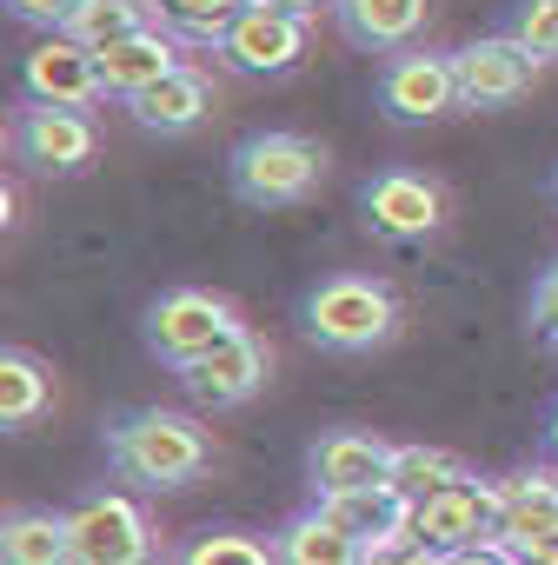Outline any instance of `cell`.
Instances as JSON below:
<instances>
[{"mask_svg": "<svg viewBox=\"0 0 558 565\" xmlns=\"http://www.w3.org/2000/svg\"><path fill=\"white\" fill-rule=\"evenodd\" d=\"M100 446H107V466L140 492H186L213 466V433L200 426V406L193 413H180V406L114 413Z\"/></svg>", "mask_w": 558, "mask_h": 565, "instance_id": "1", "label": "cell"}, {"mask_svg": "<svg viewBox=\"0 0 558 565\" xmlns=\"http://www.w3.org/2000/svg\"><path fill=\"white\" fill-rule=\"evenodd\" d=\"M399 327H406V307L373 273H326V279H313V287L300 294V333L320 353L360 360V353L393 347Z\"/></svg>", "mask_w": 558, "mask_h": 565, "instance_id": "2", "label": "cell"}, {"mask_svg": "<svg viewBox=\"0 0 558 565\" xmlns=\"http://www.w3.org/2000/svg\"><path fill=\"white\" fill-rule=\"evenodd\" d=\"M326 167H333V153H326L313 134L266 127V134H246V140L226 153V186H233L239 206L279 213V206H307V200L326 186Z\"/></svg>", "mask_w": 558, "mask_h": 565, "instance_id": "3", "label": "cell"}, {"mask_svg": "<svg viewBox=\"0 0 558 565\" xmlns=\"http://www.w3.org/2000/svg\"><path fill=\"white\" fill-rule=\"evenodd\" d=\"M412 558H518L498 532V479H452L412 505Z\"/></svg>", "mask_w": 558, "mask_h": 565, "instance_id": "4", "label": "cell"}, {"mask_svg": "<svg viewBox=\"0 0 558 565\" xmlns=\"http://www.w3.org/2000/svg\"><path fill=\"white\" fill-rule=\"evenodd\" d=\"M8 153L28 173L74 180V173H87L100 160V127H94L87 107H54V100L21 94V107L8 114Z\"/></svg>", "mask_w": 558, "mask_h": 565, "instance_id": "5", "label": "cell"}, {"mask_svg": "<svg viewBox=\"0 0 558 565\" xmlns=\"http://www.w3.org/2000/svg\"><path fill=\"white\" fill-rule=\"evenodd\" d=\"M246 320H239V307L226 300V294H206V287H173V294H160L147 313H140V347L167 366V373H180L186 360H200V353H213L219 340H233Z\"/></svg>", "mask_w": 558, "mask_h": 565, "instance_id": "6", "label": "cell"}, {"mask_svg": "<svg viewBox=\"0 0 558 565\" xmlns=\"http://www.w3.org/2000/svg\"><path fill=\"white\" fill-rule=\"evenodd\" d=\"M307 47H313V21L307 14H279V8L246 0L239 21L213 41V61L226 74H246V81H279V74L307 67Z\"/></svg>", "mask_w": 558, "mask_h": 565, "instance_id": "7", "label": "cell"}, {"mask_svg": "<svg viewBox=\"0 0 558 565\" xmlns=\"http://www.w3.org/2000/svg\"><path fill=\"white\" fill-rule=\"evenodd\" d=\"M360 213H366V233H379L386 246H412L446 226L452 193H446V180H432L419 167H386L360 186Z\"/></svg>", "mask_w": 558, "mask_h": 565, "instance_id": "8", "label": "cell"}, {"mask_svg": "<svg viewBox=\"0 0 558 565\" xmlns=\"http://www.w3.org/2000/svg\"><path fill=\"white\" fill-rule=\"evenodd\" d=\"M373 100H379V114L399 120V127L446 120V114L465 107V100H459V61H452V54H426V47H399V54H386Z\"/></svg>", "mask_w": 558, "mask_h": 565, "instance_id": "9", "label": "cell"}, {"mask_svg": "<svg viewBox=\"0 0 558 565\" xmlns=\"http://www.w3.org/2000/svg\"><path fill=\"white\" fill-rule=\"evenodd\" d=\"M173 380H180V393H186L200 413H233V406H246V399L266 393V380H272V347H266L253 327H239V333L219 340L213 353L186 360Z\"/></svg>", "mask_w": 558, "mask_h": 565, "instance_id": "10", "label": "cell"}, {"mask_svg": "<svg viewBox=\"0 0 558 565\" xmlns=\"http://www.w3.org/2000/svg\"><path fill=\"white\" fill-rule=\"evenodd\" d=\"M74 532V565H140L153 558V519L127 492H94L67 512Z\"/></svg>", "mask_w": 558, "mask_h": 565, "instance_id": "11", "label": "cell"}, {"mask_svg": "<svg viewBox=\"0 0 558 565\" xmlns=\"http://www.w3.org/2000/svg\"><path fill=\"white\" fill-rule=\"evenodd\" d=\"M452 61H459V100H465V114H498V107L525 100L532 81H538V67H545L518 34H485L472 47H452Z\"/></svg>", "mask_w": 558, "mask_h": 565, "instance_id": "12", "label": "cell"}, {"mask_svg": "<svg viewBox=\"0 0 558 565\" xmlns=\"http://www.w3.org/2000/svg\"><path fill=\"white\" fill-rule=\"evenodd\" d=\"M21 94L54 100V107H94V100H107V87H100V54H94L87 41H74V34H47V41L28 54V67H21Z\"/></svg>", "mask_w": 558, "mask_h": 565, "instance_id": "13", "label": "cell"}, {"mask_svg": "<svg viewBox=\"0 0 558 565\" xmlns=\"http://www.w3.org/2000/svg\"><path fill=\"white\" fill-rule=\"evenodd\" d=\"M393 466V439L366 433V426H333L307 446V479L313 492H353V486H379Z\"/></svg>", "mask_w": 558, "mask_h": 565, "instance_id": "14", "label": "cell"}, {"mask_svg": "<svg viewBox=\"0 0 558 565\" xmlns=\"http://www.w3.org/2000/svg\"><path fill=\"white\" fill-rule=\"evenodd\" d=\"M333 28L360 54H399L432 28V0H333Z\"/></svg>", "mask_w": 558, "mask_h": 565, "instance_id": "15", "label": "cell"}, {"mask_svg": "<svg viewBox=\"0 0 558 565\" xmlns=\"http://www.w3.org/2000/svg\"><path fill=\"white\" fill-rule=\"evenodd\" d=\"M213 100H219L213 74L180 61V67H173V74H160L147 94H133V100H127V114H133L147 134H193V127L213 114Z\"/></svg>", "mask_w": 558, "mask_h": 565, "instance_id": "16", "label": "cell"}, {"mask_svg": "<svg viewBox=\"0 0 558 565\" xmlns=\"http://www.w3.org/2000/svg\"><path fill=\"white\" fill-rule=\"evenodd\" d=\"M180 34H167V28H140V34H127V41H114V47H94L100 54V87H107V100H133V94H147L160 74H173L180 67Z\"/></svg>", "mask_w": 558, "mask_h": 565, "instance_id": "17", "label": "cell"}, {"mask_svg": "<svg viewBox=\"0 0 558 565\" xmlns=\"http://www.w3.org/2000/svg\"><path fill=\"white\" fill-rule=\"evenodd\" d=\"M558 525V466H525L512 479H498V532L512 539V552L525 558L532 539H545Z\"/></svg>", "mask_w": 558, "mask_h": 565, "instance_id": "18", "label": "cell"}, {"mask_svg": "<svg viewBox=\"0 0 558 565\" xmlns=\"http://www.w3.org/2000/svg\"><path fill=\"white\" fill-rule=\"evenodd\" d=\"M272 552H279V565H366V552H360V539L313 499V505H300L287 525L272 532Z\"/></svg>", "mask_w": 558, "mask_h": 565, "instance_id": "19", "label": "cell"}, {"mask_svg": "<svg viewBox=\"0 0 558 565\" xmlns=\"http://www.w3.org/2000/svg\"><path fill=\"white\" fill-rule=\"evenodd\" d=\"M54 406V366L28 347H0V433H28Z\"/></svg>", "mask_w": 558, "mask_h": 565, "instance_id": "20", "label": "cell"}, {"mask_svg": "<svg viewBox=\"0 0 558 565\" xmlns=\"http://www.w3.org/2000/svg\"><path fill=\"white\" fill-rule=\"evenodd\" d=\"M0 558H8V565H67L74 558L67 512H47V505L0 512Z\"/></svg>", "mask_w": 558, "mask_h": 565, "instance_id": "21", "label": "cell"}, {"mask_svg": "<svg viewBox=\"0 0 558 565\" xmlns=\"http://www.w3.org/2000/svg\"><path fill=\"white\" fill-rule=\"evenodd\" d=\"M173 558H180V565H279L272 539H259V532H246V525H206V532L180 539Z\"/></svg>", "mask_w": 558, "mask_h": 565, "instance_id": "22", "label": "cell"}, {"mask_svg": "<svg viewBox=\"0 0 558 565\" xmlns=\"http://www.w3.org/2000/svg\"><path fill=\"white\" fill-rule=\"evenodd\" d=\"M472 466L459 459V452H446V446H393V466H386V479L419 505V499H432L439 486H452V479H465Z\"/></svg>", "mask_w": 558, "mask_h": 565, "instance_id": "23", "label": "cell"}, {"mask_svg": "<svg viewBox=\"0 0 558 565\" xmlns=\"http://www.w3.org/2000/svg\"><path fill=\"white\" fill-rule=\"evenodd\" d=\"M147 8H153V21H160L167 34H180V41H193V47H213V41L239 21L246 0H147Z\"/></svg>", "mask_w": 558, "mask_h": 565, "instance_id": "24", "label": "cell"}, {"mask_svg": "<svg viewBox=\"0 0 558 565\" xmlns=\"http://www.w3.org/2000/svg\"><path fill=\"white\" fill-rule=\"evenodd\" d=\"M140 28H160L147 0H87V8L67 21V34H74V41H87V47H114V41L140 34Z\"/></svg>", "mask_w": 558, "mask_h": 565, "instance_id": "25", "label": "cell"}, {"mask_svg": "<svg viewBox=\"0 0 558 565\" xmlns=\"http://www.w3.org/2000/svg\"><path fill=\"white\" fill-rule=\"evenodd\" d=\"M505 34H518L538 61H558V0H518Z\"/></svg>", "mask_w": 558, "mask_h": 565, "instance_id": "26", "label": "cell"}, {"mask_svg": "<svg viewBox=\"0 0 558 565\" xmlns=\"http://www.w3.org/2000/svg\"><path fill=\"white\" fill-rule=\"evenodd\" d=\"M525 327L545 353H558V259L532 279V307H525Z\"/></svg>", "mask_w": 558, "mask_h": 565, "instance_id": "27", "label": "cell"}, {"mask_svg": "<svg viewBox=\"0 0 558 565\" xmlns=\"http://www.w3.org/2000/svg\"><path fill=\"white\" fill-rule=\"evenodd\" d=\"M81 8H87V0H8V14L28 21V28H41V34H67V21Z\"/></svg>", "mask_w": 558, "mask_h": 565, "instance_id": "28", "label": "cell"}, {"mask_svg": "<svg viewBox=\"0 0 558 565\" xmlns=\"http://www.w3.org/2000/svg\"><path fill=\"white\" fill-rule=\"evenodd\" d=\"M259 8H279V14H307V21H320V14H333V0H259Z\"/></svg>", "mask_w": 558, "mask_h": 565, "instance_id": "29", "label": "cell"}, {"mask_svg": "<svg viewBox=\"0 0 558 565\" xmlns=\"http://www.w3.org/2000/svg\"><path fill=\"white\" fill-rule=\"evenodd\" d=\"M532 565H558V525L545 532V539H532V552H525Z\"/></svg>", "mask_w": 558, "mask_h": 565, "instance_id": "30", "label": "cell"}, {"mask_svg": "<svg viewBox=\"0 0 558 565\" xmlns=\"http://www.w3.org/2000/svg\"><path fill=\"white\" fill-rule=\"evenodd\" d=\"M545 452L558 459V406H551V419H545Z\"/></svg>", "mask_w": 558, "mask_h": 565, "instance_id": "31", "label": "cell"}, {"mask_svg": "<svg viewBox=\"0 0 558 565\" xmlns=\"http://www.w3.org/2000/svg\"><path fill=\"white\" fill-rule=\"evenodd\" d=\"M551 200H558V167H551Z\"/></svg>", "mask_w": 558, "mask_h": 565, "instance_id": "32", "label": "cell"}]
</instances>
